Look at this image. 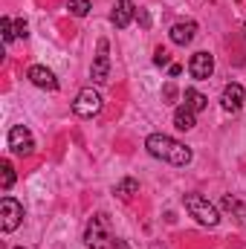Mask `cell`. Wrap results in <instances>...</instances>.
I'll use <instances>...</instances> for the list:
<instances>
[{
	"mask_svg": "<svg viewBox=\"0 0 246 249\" xmlns=\"http://www.w3.org/2000/svg\"><path fill=\"white\" fill-rule=\"evenodd\" d=\"M145 148H148L151 157L165 160V162L180 165V168L191 162V148L183 145V142H177V139H171V136H165V133H151L145 139Z\"/></svg>",
	"mask_w": 246,
	"mask_h": 249,
	"instance_id": "obj_1",
	"label": "cell"
},
{
	"mask_svg": "<svg viewBox=\"0 0 246 249\" xmlns=\"http://www.w3.org/2000/svg\"><path fill=\"white\" fill-rule=\"evenodd\" d=\"M183 206H185V212L197 223H203V226H217L220 223V214H217L214 203H209V197H203V194H185Z\"/></svg>",
	"mask_w": 246,
	"mask_h": 249,
	"instance_id": "obj_2",
	"label": "cell"
},
{
	"mask_svg": "<svg viewBox=\"0 0 246 249\" xmlns=\"http://www.w3.org/2000/svg\"><path fill=\"white\" fill-rule=\"evenodd\" d=\"M84 244L87 249H107L113 247V238H110V220L107 214H96L90 217L87 229H84Z\"/></svg>",
	"mask_w": 246,
	"mask_h": 249,
	"instance_id": "obj_3",
	"label": "cell"
},
{
	"mask_svg": "<svg viewBox=\"0 0 246 249\" xmlns=\"http://www.w3.org/2000/svg\"><path fill=\"white\" fill-rule=\"evenodd\" d=\"M99 110H102V93L93 90V87H84V90L75 96V102H72V113L81 116V119H90V116H96Z\"/></svg>",
	"mask_w": 246,
	"mask_h": 249,
	"instance_id": "obj_4",
	"label": "cell"
},
{
	"mask_svg": "<svg viewBox=\"0 0 246 249\" xmlns=\"http://www.w3.org/2000/svg\"><path fill=\"white\" fill-rule=\"evenodd\" d=\"M23 220V206L15 197H3L0 200V229L3 232H15Z\"/></svg>",
	"mask_w": 246,
	"mask_h": 249,
	"instance_id": "obj_5",
	"label": "cell"
},
{
	"mask_svg": "<svg viewBox=\"0 0 246 249\" xmlns=\"http://www.w3.org/2000/svg\"><path fill=\"white\" fill-rule=\"evenodd\" d=\"M110 44L107 38H99V50H96V58H93V70H90V78L96 84H105L107 75H110Z\"/></svg>",
	"mask_w": 246,
	"mask_h": 249,
	"instance_id": "obj_6",
	"label": "cell"
},
{
	"mask_svg": "<svg viewBox=\"0 0 246 249\" xmlns=\"http://www.w3.org/2000/svg\"><path fill=\"white\" fill-rule=\"evenodd\" d=\"M9 148H12L15 154H20V157L32 154V151H35L32 130H29V127H23V124H15V127L9 130Z\"/></svg>",
	"mask_w": 246,
	"mask_h": 249,
	"instance_id": "obj_7",
	"label": "cell"
},
{
	"mask_svg": "<svg viewBox=\"0 0 246 249\" xmlns=\"http://www.w3.org/2000/svg\"><path fill=\"white\" fill-rule=\"evenodd\" d=\"M244 99H246V90L238 84V81H232V84H226V87H223L220 105H223V110H226V113H238V110L244 107Z\"/></svg>",
	"mask_w": 246,
	"mask_h": 249,
	"instance_id": "obj_8",
	"label": "cell"
},
{
	"mask_svg": "<svg viewBox=\"0 0 246 249\" xmlns=\"http://www.w3.org/2000/svg\"><path fill=\"white\" fill-rule=\"evenodd\" d=\"M188 72L197 78V81H206V78H211V72H214V58L209 55V53H194L191 55V61H188Z\"/></svg>",
	"mask_w": 246,
	"mask_h": 249,
	"instance_id": "obj_9",
	"label": "cell"
},
{
	"mask_svg": "<svg viewBox=\"0 0 246 249\" xmlns=\"http://www.w3.org/2000/svg\"><path fill=\"white\" fill-rule=\"evenodd\" d=\"M29 81L35 84V87H41V90H50V93H55L58 90V78H55V72L53 70H47V67H41V64H35V67H29Z\"/></svg>",
	"mask_w": 246,
	"mask_h": 249,
	"instance_id": "obj_10",
	"label": "cell"
},
{
	"mask_svg": "<svg viewBox=\"0 0 246 249\" xmlns=\"http://www.w3.org/2000/svg\"><path fill=\"white\" fill-rule=\"evenodd\" d=\"M133 18H136V6H133L130 0H116V6H113V12H110V23H113L116 29H124V26H130Z\"/></svg>",
	"mask_w": 246,
	"mask_h": 249,
	"instance_id": "obj_11",
	"label": "cell"
},
{
	"mask_svg": "<svg viewBox=\"0 0 246 249\" xmlns=\"http://www.w3.org/2000/svg\"><path fill=\"white\" fill-rule=\"evenodd\" d=\"M168 35H171V41H174L177 47H185V44H191V41H194V35H197V23H194V20H183V23H174Z\"/></svg>",
	"mask_w": 246,
	"mask_h": 249,
	"instance_id": "obj_12",
	"label": "cell"
},
{
	"mask_svg": "<svg viewBox=\"0 0 246 249\" xmlns=\"http://www.w3.org/2000/svg\"><path fill=\"white\" fill-rule=\"evenodd\" d=\"M197 124V113L188 107V105H180L177 110H174V127L177 130H191Z\"/></svg>",
	"mask_w": 246,
	"mask_h": 249,
	"instance_id": "obj_13",
	"label": "cell"
},
{
	"mask_svg": "<svg viewBox=\"0 0 246 249\" xmlns=\"http://www.w3.org/2000/svg\"><path fill=\"white\" fill-rule=\"evenodd\" d=\"M183 99H185V105H188L194 113H200V110H206V107H209V99H206L200 90H194V87H188V90H185Z\"/></svg>",
	"mask_w": 246,
	"mask_h": 249,
	"instance_id": "obj_14",
	"label": "cell"
},
{
	"mask_svg": "<svg viewBox=\"0 0 246 249\" xmlns=\"http://www.w3.org/2000/svg\"><path fill=\"white\" fill-rule=\"evenodd\" d=\"M113 194L122 197V200H130L133 194H139V183H136L133 177H124V180H119V183L113 186Z\"/></svg>",
	"mask_w": 246,
	"mask_h": 249,
	"instance_id": "obj_15",
	"label": "cell"
},
{
	"mask_svg": "<svg viewBox=\"0 0 246 249\" xmlns=\"http://www.w3.org/2000/svg\"><path fill=\"white\" fill-rule=\"evenodd\" d=\"M12 186H15V168H12L9 160H3V162H0V188L9 191Z\"/></svg>",
	"mask_w": 246,
	"mask_h": 249,
	"instance_id": "obj_16",
	"label": "cell"
},
{
	"mask_svg": "<svg viewBox=\"0 0 246 249\" xmlns=\"http://www.w3.org/2000/svg\"><path fill=\"white\" fill-rule=\"evenodd\" d=\"M223 206H226V209H232V212L238 214V220L246 226V206H244V203H238V200H232V197H223Z\"/></svg>",
	"mask_w": 246,
	"mask_h": 249,
	"instance_id": "obj_17",
	"label": "cell"
},
{
	"mask_svg": "<svg viewBox=\"0 0 246 249\" xmlns=\"http://www.w3.org/2000/svg\"><path fill=\"white\" fill-rule=\"evenodd\" d=\"M67 9H70L75 18H84V15L90 12V0H70V3H67Z\"/></svg>",
	"mask_w": 246,
	"mask_h": 249,
	"instance_id": "obj_18",
	"label": "cell"
},
{
	"mask_svg": "<svg viewBox=\"0 0 246 249\" xmlns=\"http://www.w3.org/2000/svg\"><path fill=\"white\" fill-rule=\"evenodd\" d=\"M0 29H3V41H6V44H12V41L18 38V35H15V20H12V18H3V20H0Z\"/></svg>",
	"mask_w": 246,
	"mask_h": 249,
	"instance_id": "obj_19",
	"label": "cell"
},
{
	"mask_svg": "<svg viewBox=\"0 0 246 249\" xmlns=\"http://www.w3.org/2000/svg\"><path fill=\"white\" fill-rule=\"evenodd\" d=\"M154 64H157V67H171V55H168V50L159 47V50L154 53Z\"/></svg>",
	"mask_w": 246,
	"mask_h": 249,
	"instance_id": "obj_20",
	"label": "cell"
},
{
	"mask_svg": "<svg viewBox=\"0 0 246 249\" xmlns=\"http://www.w3.org/2000/svg\"><path fill=\"white\" fill-rule=\"evenodd\" d=\"M15 35L18 38H26L29 32H26V20H15Z\"/></svg>",
	"mask_w": 246,
	"mask_h": 249,
	"instance_id": "obj_21",
	"label": "cell"
},
{
	"mask_svg": "<svg viewBox=\"0 0 246 249\" xmlns=\"http://www.w3.org/2000/svg\"><path fill=\"white\" fill-rule=\"evenodd\" d=\"M162 96H165V102H174V96H177V87H174V84H165Z\"/></svg>",
	"mask_w": 246,
	"mask_h": 249,
	"instance_id": "obj_22",
	"label": "cell"
},
{
	"mask_svg": "<svg viewBox=\"0 0 246 249\" xmlns=\"http://www.w3.org/2000/svg\"><path fill=\"white\" fill-rule=\"evenodd\" d=\"M180 72H183V67H180V64H171V67H168V75H171V78H177Z\"/></svg>",
	"mask_w": 246,
	"mask_h": 249,
	"instance_id": "obj_23",
	"label": "cell"
},
{
	"mask_svg": "<svg viewBox=\"0 0 246 249\" xmlns=\"http://www.w3.org/2000/svg\"><path fill=\"white\" fill-rule=\"evenodd\" d=\"M139 20H142V26H148V23H151V18H148V12H139Z\"/></svg>",
	"mask_w": 246,
	"mask_h": 249,
	"instance_id": "obj_24",
	"label": "cell"
},
{
	"mask_svg": "<svg viewBox=\"0 0 246 249\" xmlns=\"http://www.w3.org/2000/svg\"><path fill=\"white\" fill-rule=\"evenodd\" d=\"M113 249H130V247H127V241H113Z\"/></svg>",
	"mask_w": 246,
	"mask_h": 249,
	"instance_id": "obj_25",
	"label": "cell"
},
{
	"mask_svg": "<svg viewBox=\"0 0 246 249\" xmlns=\"http://www.w3.org/2000/svg\"><path fill=\"white\" fill-rule=\"evenodd\" d=\"M15 249H23V247H15Z\"/></svg>",
	"mask_w": 246,
	"mask_h": 249,
	"instance_id": "obj_26",
	"label": "cell"
},
{
	"mask_svg": "<svg viewBox=\"0 0 246 249\" xmlns=\"http://www.w3.org/2000/svg\"><path fill=\"white\" fill-rule=\"evenodd\" d=\"M244 32H246V26H244Z\"/></svg>",
	"mask_w": 246,
	"mask_h": 249,
	"instance_id": "obj_27",
	"label": "cell"
},
{
	"mask_svg": "<svg viewBox=\"0 0 246 249\" xmlns=\"http://www.w3.org/2000/svg\"><path fill=\"white\" fill-rule=\"evenodd\" d=\"M238 3H241V0H238Z\"/></svg>",
	"mask_w": 246,
	"mask_h": 249,
	"instance_id": "obj_28",
	"label": "cell"
}]
</instances>
